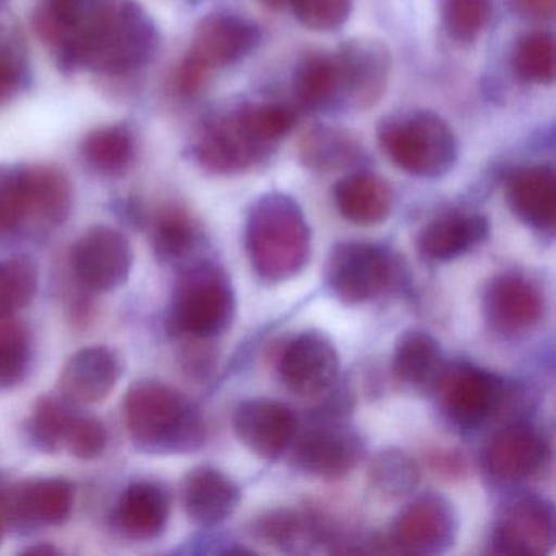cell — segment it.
Returning a JSON list of instances; mask_svg holds the SVG:
<instances>
[{
	"instance_id": "cell-38",
	"label": "cell",
	"mask_w": 556,
	"mask_h": 556,
	"mask_svg": "<svg viewBox=\"0 0 556 556\" xmlns=\"http://www.w3.org/2000/svg\"><path fill=\"white\" fill-rule=\"evenodd\" d=\"M28 219L35 216L27 167L0 172V236L15 232Z\"/></svg>"
},
{
	"instance_id": "cell-15",
	"label": "cell",
	"mask_w": 556,
	"mask_h": 556,
	"mask_svg": "<svg viewBox=\"0 0 556 556\" xmlns=\"http://www.w3.org/2000/svg\"><path fill=\"white\" fill-rule=\"evenodd\" d=\"M334 54L340 63L343 83L341 103L354 110L376 105L386 93L392 71V58L386 45L367 38H354L341 45Z\"/></svg>"
},
{
	"instance_id": "cell-34",
	"label": "cell",
	"mask_w": 556,
	"mask_h": 556,
	"mask_svg": "<svg viewBox=\"0 0 556 556\" xmlns=\"http://www.w3.org/2000/svg\"><path fill=\"white\" fill-rule=\"evenodd\" d=\"M40 285L37 263L27 255L0 260V315L14 317L31 304Z\"/></svg>"
},
{
	"instance_id": "cell-43",
	"label": "cell",
	"mask_w": 556,
	"mask_h": 556,
	"mask_svg": "<svg viewBox=\"0 0 556 556\" xmlns=\"http://www.w3.org/2000/svg\"><path fill=\"white\" fill-rule=\"evenodd\" d=\"M25 79V66L21 54L8 45H0V106L11 102Z\"/></svg>"
},
{
	"instance_id": "cell-20",
	"label": "cell",
	"mask_w": 556,
	"mask_h": 556,
	"mask_svg": "<svg viewBox=\"0 0 556 556\" xmlns=\"http://www.w3.org/2000/svg\"><path fill=\"white\" fill-rule=\"evenodd\" d=\"M122 379V361L106 346H87L64 363L58 379L61 396L76 405H96L112 395Z\"/></svg>"
},
{
	"instance_id": "cell-9",
	"label": "cell",
	"mask_w": 556,
	"mask_h": 556,
	"mask_svg": "<svg viewBox=\"0 0 556 556\" xmlns=\"http://www.w3.org/2000/svg\"><path fill=\"white\" fill-rule=\"evenodd\" d=\"M135 263L131 243L122 230L90 227L71 250L77 282L90 292H112L128 282Z\"/></svg>"
},
{
	"instance_id": "cell-11",
	"label": "cell",
	"mask_w": 556,
	"mask_h": 556,
	"mask_svg": "<svg viewBox=\"0 0 556 556\" xmlns=\"http://www.w3.org/2000/svg\"><path fill=\"white\" fill-rule=\"evenodd\" d=\"M458 516L451 501L428 493L413 500L396 517L392 542L408 555H439L454 546Z\"/></svg>"
},
{
	"instance_id": "cell-26",
	"label": "cell",
	"mask_w": 556,
	"mask_h": 556,
	"mask_svg": "<svg viewBox=\"0 0 556 556\" xmlns=\"http://www.w3.org/2000/svg\"><path fill=\"white\" fill-rule=\"evenodd\" d=\"M447 364L435 338L422 330L400 334L393 350V372L415 389H438Z\"/></svg>"
},
{
	"instance_id": "cell-31",
	"label": "cell",
	"mask_w": 556,
	"mask_h": 556,
	"mask_svg": "<svg viewBox=\"0 0 556 556\" xmlns=\"http://www.w3.org/2000/svg\"><path fill=\"white\" fill-rule=\"evenodd\" d=\"M252 535L276 548L298 549L299 546L317 543L325 539V530L312 516L292 509H276L256 517L252 522Z\"/></svg>"
},
{
	"instance_id": "cell-2",
	"label": "cell",
	"mask_w": 556,
	"mask_h": 556,
	"mask_svg": "<svg viewBox=\"0 0 556 556\" xmlns=\"http://www.w3.org/2000/svg\"><path fill=\"white\" fill-rule=\"evenodd\" d=\"M125 421L132 444L146 454H193L207 438L197 405L159 380H141L128 390Z\"/></svg>"
},
{
	"instance_id": "cell-28",
	"label": "cell",
	"mask_w": 556,
	"mask_h": 556,
	"mask_svg": "<svg viewBox=\"0 0 556 556\" xmlns=\"http://www.w3.org/2000/svg\"><path fill=\"white\" fill-rule=\"evenodd\" d=\"M299 155L305 167L312 170L333 172L356 164L363 155V148L344 129L317 125L301 139Z\"/></svg>"
},
{
	"instance_id": "cell-13",
	"label": "cell",
	"mask_w": 556,
	"mask_h": 556,
	"mask_svg": "<svg viewBox=\"0 0 556 556\" xmlns=\"http://www.w3.org/2000/svg\"><path fill=\"white\" fill-rule=\"evenodd\" d=\"M549 464V447L542 434L526 425L497 431L483 452L486 473L497 483L519 484L540 477Z\"/></svg>"
},
{
	"instance_id": "cell-14",
	"label": "cell",
	"mask_w": 556,
	"mask_h": 556,
	"mask_svg": "<svg viewBox=\"0 0 556 556\" xmlns=\"http://www.w3.org/2000/svg\"><path fill=\"white\" fill-rule=\"evenodd\" d=\"M260 37L258 27L240 15H207L198 24L185 60L210 76L214 70L232 66L249 56L258 47Z\"/></svg>"
},
{
	"instance_id": "cell-10",
	"label": "cell",
	"mask_w": 556,
	"mask_h": 556,
	"mask_svg": "<svg viewBox=\"0 0 556 556\" xmlns=\"http://www.w3.org/2000/svg\"><path fill=\"white\" fill-rule=\"evenodd\" d=\"M278 372L289 392L302 399L327 395L340 374V356L320 331H302L282 348Z\"/></svg>"
},
{
	"instance_id": "cell-23",
	"label": "cell",
	"mask_w": 556,
	"mask_h": 556,
	"mask_svg": "<svg viewBox=\"0 0 556 556\" xmlns=\"http://www.w3.org/2000/svg\"><path fill=\"white\" fill-rule=\"evenodd\" d=\"M510 211L526 226L552 232L556 219V175L549 165L519 168L507 178Z\"/></svg>"
},
{
	"instance_id": "cell-3",
	"label": "cell",
	"mask_w": 556,
	"mask_h": 556,
	"mask_svg": "<svg viewBox=\"0 0 556 556\" xmlns=\"http://www.w3.org/2000/svg\"><path fill=\"white\" fill-rule=\"evenodd\" d=\"M245 249L253 271L269 285L289 281L311 260L312 232L291 197L266 194L255 201L245 224Z\"/></svg>"
},
{
	"instance_id": "cell-44",
	"label": "cell",
	"mask_w": 556,
	"mask_h": 556,
	"mask_svg": "<svg viewBox=\"0 0 556 556\" xmlns=\"http://www.w3.org/2000/svg\"><path fill=\"white\" fill-rule=\"evenodd\" d=\"M514 12L527 18L545 21L555 14L556 0H509Z\"/></svg>"
},
{
	"instance_id": "cell-8",
	"label": "cell",
	"mask_w": 556,
	"mask_h": 556,
	"mask_svg": "<svg viewBox=\"0 0 556 556\" xmlns=\"http://www.w3.org/2000/svg\"><path fill=\"white\" fill-rule=\"evenodd\" d=\"M555 507L539 494H522L506 504L494 522L491 552L509 556H543L553 552Z\"/></svg>"
},
{
	"instance_id": "cell-24",
	"label": "cell",
	"mask_w": 556,
	"mask_h": 556,
	"mask_svg": "<svg viewBox=\"0 0 556 556\" xmlns=\"http://www.w3.org/2000/svg\"><path fill=\"white\" fill-rule=\"evenodd\" d=\"M490 223L477 213L442 214L428 224L419 236V252L431 262L445 263L467 255L486 242Z\"/></svg>"
},
{
	"instance_id": "cell-25",
	"label": "cell",
	"mask_w": 556,
	"mask_h": 556,
	"mask_svg": "<svg viewBox=\"0 0 556 556\" xmlns=\"http://www.w3.org/2000/svg\"><path fill=\"white\" fill-rule=\"evenodd\" d=\"M333 200L344 219L357 226H377L392 213L393 191L379 175L356 172L334 185Z\"/></svg>"
},
{
	"instance_id": "cell-17",
	"label": "cell",
	"mask_w": 556,
	"mask_h": 556,
	"mask_svg": "<svg viewBox=\"0 0 556 556\" xmlns=\"http://www.w3.org/2000/svg\"><path fill=\"white\" fill-rule=\"evenodd\" d=\"M483 312L496 333L517 337L540 324L545 301L535 282L517 273H504L488 282Z\"/></svg>"
},
{
	"instance_id": "cell-36",
	"label": "cell",
	"mask_w": 556,
	"mask_h": 556,
	"mask_svg": "<svg viewBox=\"0 0 556 556\" xmlns=\"http://www.w3.org/2000/svg\"><path fill=\"white\" fill-rule=\"evenodd\" d=\"M514 74L520 80L546 86L555 80V40L546 31H533L517 41L514 48Z\"/></svg>"
},
{
	"instance_id": "cell-29",
	"label": "cell",
	"mask_w": 556,
	"mask_h": 556,
	"mask_svg": "<svg viewBox=\"0 0 556 556\" xmlns=\"http://www.w3.org/2000/svg\"><path fill=\"white\" fill-rule=\"evenodd\" d=\"M80 155L90 170L105 177H118L135 161V136L125 125L100 126L84 138Z\"/></svg>"
},
{
	"instance_id": "cell-18",
	"label": "cell",
	"mask_w": 556,
	"mask_h": 556,
	"mask_svg": "<svg viewBox=\"0 0 556 556\" xmlns=\"http://www.w3.org/2000/svg\"><path fill=\"white\" fill-rule=\"evenodd\" d=\"M5 522L17 529L54 527L70 520L74 509V488L63 478H41L8 488L0 501Z\"/></svg>"
},
{
	"instance_id": "cell-45",
	"label": "cell",
	"mask_w": 556,
	"mask_h": 556,
	"mask_svg": "<svg viewBox=\"0 0 556 556\" xmlns=\"http://www.w3.org/2000/svg\"><path fill=\"white\" fill-rule=\"evenodd\" d=\"M25 553H41V555H56L61 553L56 546H51L50 543H43L40 546H31V548L25 549Z\"/></svg>"
},
{
	"instance_id": "cell-41",
	"label": "cell",
	"mask_w": 556,
	"mask_h": 556,
	"mask_svg": "<svg viewBox=\"0 0 556 556\" xmlns=\"http://www.w3.org/2000/svg\"><path fill=\"white\" fill-rule=\"evenodd\" d=\"M109 447V431L100 419L92 416H71L64 434L63 448L79 460H96Z\"/></svg>"
},
{
	"instance_id": "cell-1",
	"label": "cell",
	"mask_w": 556,
	"mask_h": 556,
	"mask_svg": "<svg viewBox=\"0 0 556 556\" xmlns=\"http://www.w3.org/2000/svg\"><path fill=\"white\" fill-rule=\"evenodd\" d=\"M157 47V30L149 15L131 0L112 4L58 54L63 70H86L109 77L141 71Z\"/></svg>"
},
{
	"instance_id": "cell-33",
	"label": "cell",
	"mask_w": 556,
	"mask_h": 556,
	"mask_svg": "<svg viewBox=\"0 0 556 556\" xmlns=\"http://www.w3.org/2000/svg\"><path fill=\"white\" fill-rule=\"evenodd\" d=\"M419 477L416 462L400 448L380 451L369 465L370 486L383 500L409 496L418 486Z\"/></svg>"
},
{
	"instance_id": "cell-27",
	"label": "cell",
	"mask_w": 556,
	"mask_h": 556,
	"mask_svg": "<svg viewBox=\"0 0 556 556\" xmlns=\"http://www.w3.org/2000/svg\"><path fill=\"white\" fill-rule=\"evenodd\" d=\"M292 90L308 109H330L341 105L343 83L337 54L317 53L305 58L295 67Z\"/></svg>"
},
{
	"instance_id": "cell-47",
	"label": "cell",
	"mask_w": 556,
	"mask_h": 556,
	"mask_svg": "<svg viewBox=\"0 0 556 556\" xmlns=\"http://www.w3.org/2000/svg\"><path fill=\"white\" fill-rule=\"evenodd\" d=\"M5 517L4 513H2V509H0V545H2V542H4L5 536Z\"/></svg>"
},
{
	"instance_id": "cell-19",
	"label": "cell",
	"mask_w": 556,
	"mask_h": 556,
	"mask_svg": "<svg viewBox=\"0 0 556 556\" xmlns=\"http://www.w3.org/2000/svg\"><path fill=\"white\" fill-rule=\"evenodd\" d=\"M233 431L260 458L278 460L294 444L298 418L289 406L276 400H245L237 406Z\"/></svg>"
},
{
	"instance_id": "cell-21",
	"label": "cell",
	"mask_w": 556,
	"mask_h": 556,
	"mask_svg": "<svg viewBox=\"0 0 556 556\" xmlns=\"http://www.w3.org/2000/svg\"><path fill=\"white\" fill-rule=\"evenodd\" d=\"M170 509V494L161 483L139 480L128 484L118 497L112 523L126 539L151 542L167 529Z\"/></svg>"
},
{
	"instance_id": "cell-5",
	"label": "cell",
	"mask_w": 556,
	"mask_h": 556,
	"mask_svg": "<svg viewBox=\"0 0 556 556\" xmlns=\"http://www.w3.org/2000/svg\"><path fill=\"white\" fill-rule=\"evenodd\" d=\"M236 311V292L227 273L213 263H197L175 285L167 325L178 337L210 340L229 330Z\"/></svg>"
},
{
	"instance_id": "cell-40",
	"label": "cell",
	"mask_w": 556,
	"mask_h": 556,
	"mask_svg": "<svg viewBox=\"0 0 556 556\" xmlns=\"http://www.w3.org/2000/svg\"><path fill=\"white\" fill-rule=\"evenodd\" d=\"M490 0H444L442 21L452 40L473 43L490 21Z\"/></svg>"
},
{
	"instance_id": "cell-4",
	"label": "cell",
	"mask_w": 556,
	"mask_h": 556,
	"mask_svg": "<svg viewBox=\"0 0 556 556\" xmlns=\"http://www.w3.org/2000/svg\"><path fill=\"white\" fill-rule=\"evenodd\" d=\"M377 138L387 157L413 177H442L457 162L458 141L451 126L426 110L387 116Z\"/></svg>"
},
{
	"instance_id": "cell-39",
	"label": "cell",
	"mask_w": 556,
	"mask_h": 556,
	"mask_svg": "<svg viewBox=\"0 0 556 556\" xmlns=\"http://www.w3.org/2000/svg\"><path fill=\"white\" fill-rule=\"evenodd\" d=\"M240 110L250 131L273 149L294 128L298 118L294 109L279 102L242 103Z\"/></svg>"
},
{
	"instance_id": "cell-30",
	"label": "cell",
	"mask_w": 556,
	"mask_h": 556,
	"mask_svg": "<svg viewBox=\"0 0 556 556\" xmlns=\"http://www.w3.org/2000/svg\"><path fill=\"white\" fill-rule=\"evenodd\" d=\"M200 243V229L193 217L170 206L155 217L151 230L152 253L162 265H177L187 260Z\"/></svg>"
},
{
	"instance_id": "cell-42",
	"label": "cell",
	"mask_w": 556,
	"mask_h": 556,
	"mask_svg": "<svg viewBox=\"0 0 556 556\" xmlns=\"http://www.w3.org/2000/svg\"><path fill=\"white\" fill-rule=\"evenodd\" d=\"M289 4L299 24L325 34L340 30L353 12V0H289Z\"/></svg>"
},
{
	"instance_id": "cell-6",
	"label": "cell",
	"mask_w": 556,
	"mask_h": 556,
	"mask_svg": "<svg viewBox=\"0 0 556 556\" xmlns=\"http://www.w3.org/2000/svg\"><path fill=\"white\" fill-rule=\"evenodd\" d=\"M395 265L383 247L343 242L331 249L325 268L328 288L344 304H364L379 298L393 281Z\"/></svg>"
},
{
	"instance_id": "cell-46",
	"label": "cell",
	"mask_w": 556,
	"mask_h": 556,
	"mask_svg": "<svg viewBox=\"0 0 556 556\" xmlns=\"http://www.w3.org/2000/svg\"><path fill=\"white\" fill-rule=\"evenodd\" d=\"M268 8L279 9L282 5L289 4V0H263Z\"/></svg>"
},
{
	"instance_id": "cell-22",
	"label": "cell",
	"mask_w": 556,
	"mask_h": 556,
	"mask_svg": "<svg viewBox=\"0 0 556 556\" xmlns=\"http://www.w3.org/2000/svg\"><path fill=\"white\" fill-rule=\"evenodd\" d=\"M242 500L239 484L219 468L201 465L185 475L181 503L191 522L216 527L226 522Z\"/></svg>"
},
{
	"instance_id": "cell-16",
	"label": "cell",
	"mask_w": 556,
	"mask_h": 556,
	"mask_svg": "<svg viewBox=\"0 0 556 556\" xmlns=\"http://www.w3.org/2000/svg\"><path fill=\"white\" fill-rule=\"evenodd\" d=\"M292 462L311 477H346L363 458L364 445L359 435L343 426L320 425L295 435Z\"/></svg>"
},
{
	"instance_id": "cell-32",
	"label": "cell",
	"mask_w": 556,
	"mask_h": 556,
	"mask_svg": "<svg viewBox=\"0 0 556 556\" xmlns=\"http://www.w3.org/2000/svg\"><path fill=\"white\" fill-rule=\"evenodd\" d=\"M27 180L35 219L47 226L63 224L73 206L70 178L50 165H28Z\"/></svg>"
},
{
	"instance_id": "cell-12",
	"label": "cell",
	"mask_w": 556,
	"mask_h": 556,
	"mask_svg": "<svg viewBox=\"0 0 556 556\" xmlns=\"http://www.w3.org/2000/svg\"><path fill=\"white\" fill-rule=\"evenodd\" d=\"M438 389L445 413L460 428L484 425L504 402L503 380L471 364L447 366Z\"/></svg>"
},
{
	"instance_id": "cell-35",
	"label": "cell",
	"mask_w": 556,
	"mask_h": 556,
	"mask_svg": "<svg viewBox=\"0 0 556 556\" xmlns=\"http://www.w3.org/2000/svg\"><path fill=\"white\" fill-rule=\"evenodd\" d=\"M31 340L27 327L14 317L0 315V392L15 389L28 376Z\"/></svg>"
},
{
	"instance_id": "cell-7",
	"label": "cell",
	"mask_w": 556,
	"mask_h": 556,
	"mask_svg": "<svg viewBox=\"0 0 556 556\" xmlns=\"http://www.w3.org/2000/svg\"><path fill=\"white\" fill-rule=\"evenodd\" d=\"M273 148L255 138L240 105L219 113L201 128L193 146L197 164L213 175H237L256 167Z\"/></svg>"
},
{
	"instance_id": "cell-37",
	"label": "cell",
	"mask_w": 556,
	"mask_h": 556,
	"mask_svg": "<svg viewBox=\"0 0 556 556\" xmlns=\"http://www.w3.org/2000/svg\"><path fill=\"white\" fill-rule=\"evenodd\" d=\"M73 412L54 395L38 396L27 419V434L31 444L45 454H56L63 448L64 434Z\"/></svg>"
}]
</instances>
